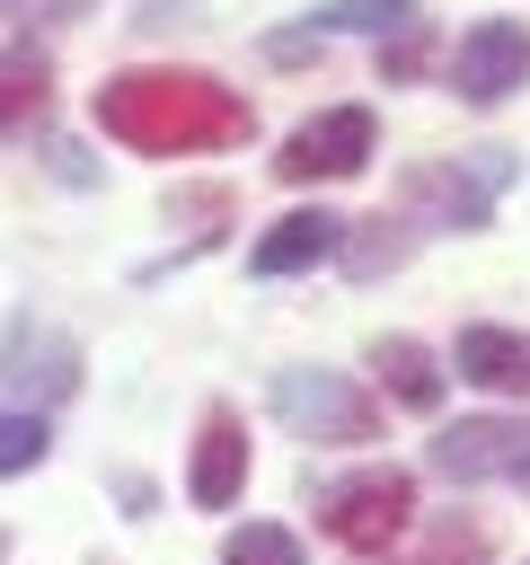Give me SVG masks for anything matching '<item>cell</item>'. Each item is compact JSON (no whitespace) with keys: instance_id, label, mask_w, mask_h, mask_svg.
<instances>
[{"instance_id":"1","label":"cell","mask_w":530,"mask_h":565,"mask_svg":"<svg viewBox=\"0 0 530 565\" xmlns=\"http://www.w3.org/2000/svg\"><path fill=\"white\" fill-rule=\"evenodd\" d=\"M247 97L221 88L212 71H115L97 79V132L141 150V159H203L247 141Z\"/></svg>"},{"instance_id":"2","label":"cell","mask_w":530,"mask_h":565,"mask_svg":"<svg viewBox=\"0 0 530 565\" xmlns=\"http://www.w3.org/2000/svg\"><path fill=\"white\" fill-rule=\"evenodd\" d=\"M406 521H415V477H406V468H362V477H336V486L318 494V530H327L336 547H353V556L398 547Z\"/></svg>"},{"instance_id":"3","label":"cell","mask_w":530,"mask_h":565,"mask_svg":"<svg viewBox=\"0 0 530 565\" xmlns=\"http://www.w3.org/2000/svg\"><path fill=\"white\" fill-rule=\"evenodd\" d=\"M274 415L309 441H371L380 433V406L344 380V371H318V362H292L274 371Z\"/></svg>"},{"instance_id":"4","label":"cell","mask_w":530,"mask_h":565,"mask_svg":"<svg viewBox=\"0 0 530 565\" xmlns=\"http://www.w3.org/2000/svg\"><path fill=\"white\" fill-rule=\"evenodd\" d=\"M424 468L477 486V477H504V486H530V415H459L424 441Z\"/></svg>"},{"instance_id":"5","label":"cell","mask_w":530,"mask_h":565,"mask_svg":"<svg viewBox=\"0 0 530 565\" xmlns=\"http://www.w3.org/2000/svg\"><path fill=\"white\" fill-rule=\"evenodd\" d=\"M371 141H380L371 106H327V115L292 124V141L274 150V177H292V185H336V177H362V168H371Z\"/></svg>"},{"instance_id":"6","label":"cell","mask_w":530,"mask_h":565,"mask_svg":"<svg viewBox=\"0 0 530 565\" xmlns=\"http://www.w3.org/2000/svg\"><path fill=\"white\" fill-rule=\"evenodd\" d=\"M0 380L44 415V406H62V397L80 388V344H71L53 318L18 309V318H9V335H0Z\"/></svg>"},{"instance_id":"7","label":"cell","mask_w":530,"mask_h":565,"mask_svg":"<svg viewBox=\"0 0 530 565\" xmlns=\"http://www.w3.org/2000/svg\"><path fill=\"white\" fill-rule=\"evenodd\" d=\"M521 79H530V26L521 18H477L459 35V53H451V88L468 106H504Z\"/></svg>"},{"instance_id":"8","label":"cell","mask_w":530,"mask_h":565,"mask_svg":"<svg viewBox=\"0 0 530 565\" xmlns=\"http://www.w3.org/2000/svg\"><path fill=\"white\" fill-rule=\"evenodd\" d=\"M186 494H194L203 512H230V503L247 494V424H239L230 406H212V415H203L194 459H186Z\"/></svg>"},{"instance_id":"9","label":"cell","mask_w":530,"mask_h":565,"mask_svg":"<svg viewBox=\"0 0 530 565\" xmlns=\"http://www.w3.org/2000/svg\"><path fill=\"white\" fill-rule=\"evenodd\" d=\"M344 230H353V221H344V212H327V203H318V212H283V221L247 247V265H256L265 282H274V274H300V265L336 256V247H344Z\"/></svg>"},{"instance_id":"10","label":"cell","mask_w":530,"mask_h":565,"mask_svg":"<svg viewBox=\"0 0 530 565\" xmlns=\"http://www.w3.org/2000/svg\"><path fill=\"white\" fill-rule=\"evenodd\" d=\"M389 26H415V0H327V9H309L300 26H283L274 53L292 62V53L327 44V35H389Z\"/></svg>"},{"instance_id":"11","label":"cell","mask_w":530,"mask_h":565,"mask_svg":"<svg viewBox=\"0 0 530 565\" xmlns=\"http://www.w3.org/2000/svg\"><path fill=\"white\" fill-rule=\"evenodd\" d=\"M459 380L495 388V397H530V335L521 327H459Z\"/></svg>"},{"instance_id":"12","label":"cell","mask_w":530,"mask_h":565,"mask_svg":"<svg viewBox=\"0 0 530 565\" xmlns=\"http://www.w3.org/2000/svg\"><path fill=\"white\" fill-rule=\"evenodd\" d=\"M44 115H53V62H44V44L18 35V44L0 53V132L18 141V132H35Z\"/></svg>"},{"instance_id":"13","label":"cell","mask_w":530,"mask_h":565,"mask_svg":"<svg viewBox=\"0 0 530 565\" xmlns=\"http://www.w3.org/2000/svg\"><path fill=\"white\" fill-rule=\"evenodd\" d=\"M495 177H504V159H495V168H477V177H468V168H415V177H406V194H415V203H433V212H442V230H486V194H495Z\"/></svg>"},{"instance_id":"14","label":"cell","mask_w":530,"mask_h":565,"mask_svg":"<svg viewBox=\"0 0 530 565\" xmlns=\"http://www.w3.org/2000/svg\"><path fill=\"white\" fill-rule=\"evenodd\" d=\"M371 371H380V388H389L398 406H415V415L442 406V362H433L415 335H380V344H371Z\"/></svg>"},{"instance_id":"15","label":"cell","mask_w":530,"mask_h":565,"mask_svg":"<svg viewBox=\"0 0 530 565\" xmlns=\"http://www.w3.org/2000/svg\"><path fill=\"white\" fill-rule=\"evenodd\" d=\"M44 450H53L44 415H35V406H0V477H26V468H44Z\"/></svg>"},{"instance_id":"16","label":"cell","mask_w":530,"mask_h":565,"mask_svg":"<svg viewBox=\"0 0 530 565\" xmlns=\"http://www.w3.org/2000/svg\"><path fill=\"white\" fill-rule=\"evenodd\" d=\"M221 565H309V556H300V539L283 521H247V530L221 539Z\"/></svg>"},{"instance_id":"17","label":"cell","mask_w":530,"mask_h":565,"mask_svg":"<svg viewBox=\"0 0 530 565\" xmlns=\"http://www.w3.org/2000/svg\"><path fill=\"white\" fill-rule=\"evenodd\" d=\"M406 247H415V230H398V221L380 212V221H371V230L353 238V256H344V265H353V274H380V265H398Z\"/></svg>"},{"instance_id":"18","label":"cell","mask_w":530,"mask_h":565,"mask_svg":"<svg viewBox=\"0 0 530 565\" xmlns=\"http://www.w3.org/2000/svg\"><path fill=\"white\" fill-rule=\"evenodd\" d=\"M433 565H486V530H459V521H442V539H433Z\"/></svg>"},{"instance_id":"19","label":"cell","mask_w":530,"mask_h":565,"mask_svg":"<svg viewBox=\"0 0 530 565\" xmlns=\"http://www.w3.org/2000/svg\"><path fill=\"white\" fill-rule=\"evenodd\" d=\"M18 26H35V18H71V9H88V0H0Z\"/></svg>"}]
</instances>
